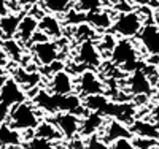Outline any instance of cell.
Returning a JSON list of instances; mask_svg holds the SVG:
<instances>
[{"instance_id": "cell-17", "label": "cell", "mask_w": 159, "mask_h": 149, "mask_svg": "<svg viewBox=\"0 0 159 149\" xmlns=\"http://www.w3.org/2000/svg\"><path fill=\"white\" fill-rule=\"evenodd\" d=\"M132 135H137L139 138H148V140H159V127L153 124L151 121H142L135 119L132 121V124L129 125Z\"/></svg>"}, {"instance_id": "cell-6", "label": "cell", "mask_w": 159, "mask_h": 149, "mask_svg": "<svg viewBox=\"0 0 159 149\" xmlns=\"http://www.w3.org/2000/svg\"><path fill=\"white\" fill-rule=\"evenodd\" d=\"M52 122L56 124L57 130L61 132L62 138L73 140L76 135H80V125H81V119L76 114L72 113H59L54 116Z\"/></svg>"}, {"instance_id": "cell-16", "label": "cell", "mask_w": 159, "mask_h": 149, "mask_svg": "<svg viewBox=\"0 0 159 149\" xmlns=\"http://www.w3.org/2000/svg\"><path fill=\"white\" fill-rule=\"evenodd\" d=\"M105 124V117L100 113H88L83 119H81V125H80V135L84 138L96 135L102 130Z\"/></svg>"}, {"instance_id": "cell-14", "label": "cell", "mask_w": 159, "mask_h": 149, "mask_svg": "<svg viewBox=\"0 0 159 149\" xmlns=\"http://www.w3.org/2000/svg\"><path fill=\"white\" fill-rule=\"evenodd\" d=\"M37 32H38V21L30 15H25V16H22V19L19 22L18 33H16L15 38L21 45H29Z\"/></svg>"}, {"instance_id": "cell-11", "label": "cell", "mask_w": 159, "mask_h": 149, "mask_svg": "<svg viewBox=\"0 0 159 149\" xmlns=\"http://www.w3.org/2000/svg\"><path fill=\"white\" fill-rule=\"evenodd\" d=\"M73 89H75L73 78L65 70H61L51 76L49 90H48L49 94H54V95H72Z\"/></svg>"}, {"instance_id": "cell-23", "label": "cell", "mask_w": 159, "mask_h": 149, "mask_svg": "<svg viewBox=\"0 0 159 149\" xmlns=\"http://www.w3.org/2000/svg\"><path fill=\"white\" fill-rule=\"evenodd\" d=\"M43 11L48 15H65L73 7L72 0H40Z\"/></svg>"}, {"instance_id": "cell-20", "label": "cell", "mask_w": 159, "mask_h": 149, "mask_svg": "<svg viewBox=\"0 0 159 149\" xmlns=\"http://www.w3.org/2000/svg\"><path fill=\"white\" fill-rule=\"evenodd\" d=\"M34 137L52 143V141H56V140H61L62 135L57 130V127H56L54 122H51V121H40V124L34 130Z\"/></svg>"}, {"instance_id": "cell-8", "label": "cell", "mask_w": 159, "mask_h": 149, "mask_svg": "<svg viewBox=\"0 0 159 149\" xmlns=\"http://www.w3.org/2000/svg\"><path fill=\"white\" fill-rule=\"evenodd\" d=\"M103 83L97 73L92 70H84L78 76V90L83 94L84 97L88 95H97V94H103Z\"/></svg>"}, {"instance_id": "cell-33", "label": "cell", "mask_w": 159, "mask_h": 149, "mask_svg": "<svg viewBox=\"0 0 159 149\" xmlns=\"http://www.w3.org/2000/svg\"><path fill=\"white\" fill-rule=\"evenodd\" d=\"M150 116H151V122H153V124H156V125L159 127V99L156 100L154 106L151 108Z\"/></svg>"}, {"instance_id": "cell-25", "label": "cell", "mask_w": 159, "mask_h": 149, "mask_svg": "<svg viewBox=\"0 0 159 149\" xmlns=\"http://www.w3.org/2000/svg\"><path fill=\"white\" fill-rule=\"evenodd\" d=\"M2 48L7 54V57L13 62H19L22 59V45L18 42L16 38H10L2 42Z\"/></svg>"}, {"instance_id": "cell-30", "label": "cell", "mask_w": 159, "mask_h": 149, "mask_svg": "<svg viewBox=\"0 0 159 149\" xmlns=\"http://www.w3.org/2000/svg\"><path fill=\"white\" fill-rule=\"evenodd\" d=\"M100 40H102V42L99 43V51H100V52H102V51H105V52H111L113 48H115V45H116L115 37H113L111 33H107V35H103Z\"/></svg>"}, {"instance_id": "cell-27", "label": "cell", "mask_w": 159, "mask_h": 149, "mask_svg": "<svg viewBox=\"0 0 159 149\" xmlns=\"http://www.w3.org/2000/svg\"><path fill=\"white\" fill-rule=\"evenodd\" d=\"M96 30L92 29L89 24H80L75 25V38L81 40V42H88V40H92Z\"/></svg>"}, {"instance_id": "cell-13", "label": "cell", "mask_w": 159, "mask_h": 149, "mask_svg": "<svg viewBox=\"0 0 159 149\" xmlns=\"http://www.w3.org/2000/svg\"><path fill=\"white\" fill-rule=\"evenodd\" d=\"M127 84H129V92L135 97L137 95H150L151 94V81H150L148 75L140 68L132 73Z\"/></svg>"}, {"instance_id": "cell-1", "label": "cell", "mask_w": 159, "mask_h": 149, "mask_svg": "<svg viewBox=\"0 0 159 149\" xmlns=\"http://www.w3.org/2000/svg\"><path fill=\"white\" fill-rule=\"evenodd\" d=\"M34 105L38 110L54 116L59 113H72L78 117H84L88 114L81 99L75 94H72V95H54V94H49L46 89H37L34 94Z\"/></svg>"}, {"instance_id": "cell-32", "label": "cell", "mask_w": 159, "mask_h": 149, "mask_svg": "<svg viewBox=\"0 0 159 149\" xmlns=\"http://www.w3.org/2000/svg\"><path fill=\"white\" fill-rule=\"evenodd\" d=\"M110 149H137L132 143V140H127V138H123V140H118L115 143L110 144Z\"/></svg>"}, {"instance_id": "cell-9", "label": "cell", "mask_w": 159, "mask_h": 149, "mask_svg": "<svg viewBox=\"0 0 159 149\" xmlns=\"http://www.w3.org/2000/svg\"><path fill=\"white\" fill-rule=\"evenodd\" d=\"M32 52L35 59L42 64L43 67H48L51 64H54L59 59V48L54 42H42V43H34L32 45Z\"/></svg>"}, {"instance_id": "cell-22", "label": "cell", "mask_w": 159, "mask_h": 149, "mask_svg": "<svg viewBox=\"0 0 159 149\" xmlns=\"http://www.w3.org/2000/svg\"><path fill=\"white\" fill-rule=\"evenodd\" d=\"M81 102H83V106H84L86 111L100 113L102 114L111 100L105 95V94H97V95H88V97H84Z\"/></svg>"}, {"instance_id": "cell-15", "label": "cell", "mask_w": 159, "mask_h": 149, "mask_svg": "<svg viewBox=\"0 0 159 149\" xmlns=\"http://www.w3.org/2000/svg\"><path fill=\"white\" fill-rule=\"evenodd\" d=\"M115 18L111 16V13L107 10H99L94 13H86V24H89L94 30H110L113 25Z\"/></svg>"}, {"instance_id": "cell-24", "label": "cell", "mask_w": 159, "mask_h": 149, "mask_svg": "<svg viewBox=\"0 0 159 149\" xmlns=\"http://www.w3.org/2000/svg\"><path fill=\"white\" fill-rule=\"evenodd\" d=\"M21 144V133L11 129L8 124L0 125V146H19Z\"/></svg>"}, {"instance_id": "cell-28", "label": "cell", "mask_w": 159, "mask_h": 149, "mask_svg": "<svg viewBox=\"0 0 159 149\" xmlns=\"http://www.w3.org/2000/svg\"><path fill=\"white\" fill-rule=\"evenodd\" d=\"M84 149H110V146L100 138L99 133H96V135H91V137L86 138Z\"/></svg>"}, {"instance_id": "cell-35", "label": "cell", "mask_w": 159, "mask_h": 149, "mask_svg": "<svg viewBox=\"0 0 159 149\" xmlns=\"http://www.w3.org/2000/svg\"><path fill=\"white\" fill-rule=\"evenodd\" d=\"M10 15V8H8V0H0V18H3Z\"/></svg>"}, {"instance_id": "cell-7", "label": "cell", "mask_w": 159, "mask_h": 149, "mask_svg": "<svg viewBox=\"0 0 159 149\" xmlns=\"http://www.w3.org/2000/svg\"><path fill=\"white\" fill-rule=\"evenodd\" d=\"M25 100H27V94L10 76L7 79V83L3 84V87L0 89V103L7 105L8 108H13V106H16Z\"/></svg>"}, {"instance_id": "cell-34", "label": "cell", "mask_w": 159, "mask_h": 149, "mask_svg": "<svg viewBox=\"0 0 159 149\" xmlns=\"http://www.w3.org/2000/svg\"><path fill=\"white\" fill-rule=\"evenodd\" d=\"M10 110H11V108H8V106H7V105H3V103H0V125L5 124L7 121H8Z\"/></svg>"}, {"instance_id": "cell-31", "label": "cell", "mask_w": 159, "mask_h": 149, "mask_svg": "<svg viewBox=\"0 0 159 149\" xmlns=\"http://www.w3.org/2000/svg\"><path fill=\"white\" fill-rule=\"evenodd\" d=\"M132 143H134V146L137 147V149H151L157 141L156 140H148V138H134L132 140Z\"/></svg>"}, {"instance_id": "cell-21", "label": "cell", "mask_w": 159, "mask_h": 149, "mask_svg": "<svg viewBox=\"0 0 159 149\" xmlns=\"http://www.w3.org/2000/svg\"><path fill=\"white\" fill-rule=\"evenodd\" d=\"M11 78L15 79L24 90L25 89H35L38 86V83H40V79H42V76H40L38 73L25 72L24 68H16Z\"/></svg>"}, {"instance_id": "cell-40", "label": "cell", "mask_w": 159, "mask_h": 149, "mask_svg": "<svg viewBox=\"0 0 159 149\" xmlns=\"http://www.w3.org/2000/svg\"><path fill=\"white\" fill-rule=\"evenodd\" d=\"M107 2H108L110 5H113V7H115V5H118V3H121V2H124V0H107Z\"/></svg>"}, {"instance_id": "cell-2", "label": "cell", "mask_w": 159, "mask_h": 149, "mask_svg": "<svg viewBox=\"0 0 159 149\" xmlns=\"http://www.w3.org/2000/svg\"><path fill=\"white\" fill-rule=\"evenodd\" d=\"M40 124V113L30 102H22L10 110L8 116V125L18 132L21 130H35Z\"/></svg>"}, {"instance_id": "cell-39", "label": "cell", "mask_w": 159, "mask_h": 149, "mask_svg": "<svg viewBox=\"0 0 159 149\" xmlns=\"http://www.w3.org/2000/svg\"><path fill=\"white\" fill-rule=\"evenodd\" d=\"M8 78H10L8 75H5V73H0V89L3 87V84L7 83V79H8Z\"/></svg>"}, {"instance_id": "cell-37", "label": "cell", "mask_w": 159, "mask_h": 149, "mask_svg": "<svg viewBox=\"0 0 159 149\" xmlns=\"http://www.w3.org/2000/svg\"><path fill=\"white\" fill-rule=\"evenodd\" d=\"M7 64H8V57H7V54H5V51L2 48V43H0V68L5 67Z\"/></svg>"}, {"instance_id": "cell-42", "label": "cell", "mask_w": 159, "mask_h": 149, "mask_svg": "<svg viewBox=\"0 0 159 149\" xmlns=\"http://www.w3.org/2000/svg\"><path fill=\"white\" fill-rule=\"evenodd\" d=\"M151 149H159V143H156V144H154V146H153Z\"/></svg>"}, {"instance_id": "cell-18", "label": "cell", "mask_w": 159, "mask_h": 149, "mask_svg": "<svg viewBox=\"0 0 159 149\" xmlns=\"http://www.w3.org/2000/svg\"><path fill=\"white\" fill-rule=\"evenodd\" d=\"M21 19H22L21 13H10V15L0 18V38L2 40L15 38Z\"/></svg>"}, {"instance_id": "cell-29", "label": "cell", "mask_w": 159, "mask_h": 149, "mask_svg": "<svg viewBox=\"0 0 159 149\" xmlns=\"http://www.w3.org/2000/svg\"><path fill=\"white\" fill-rule=\"evenodd\" d=\"M25 149H54V144L51 141L42 140V138H30L29 143L25 144Z\"/></svg>"}, {"instance_id": "cell-4", "label": "cell", "mask_w": 159, "mask_h": 149, "mask_svg": "<svg viewBox=\"0 0 159 149\" xmlns=\"http://www.w3.org/2000/svg\"><path fill=\"white\" fill-rule=\"evenodd\" d=\"M111 60L123 68L124 72H137L139 70V59H137V49L130 43V40H119L116 42L111 51Z\"/></svg>"}, {"instance_id": "cell-19", "label": "cell", "mask_w": 159, "mask_h": 149, "mask_svg": "<svg viewBox=\"0 0 159 149\" xmlns=\"http://www.w3.org/2000/svg\"><path fill=\"white\" fill-rule=\"evenodd\" d=\"M38 30L43 35H46L49 40L61 38V35H62V27H61L59 19L54 15H48V13L38 21Z\"/></svg>"}, {"instance_id": "cell-3", "label": "cell", "mask_w": 159, "mask_h": 149, "mask_svg": "<svg viewBox=\"0 0 159 149\" xmlns=\"http://www.w3.org/2000/svg\"><path fill=\"white\" fill-rule=\"evenodd\" d=\"M142 29H143V16L140 11H130V13L118 15L111 25V32L126 40L139 35Z\"/></svg>"}, {"instance_id": "cell-26", "label": "cell", "mask_w": 159, "mask_h": 149, "mask_svg": "<svg viewBox=\"0 0 159 149\" xmlns=\"http://www.w3.org/2000/svg\"><path fill=\"white\" fill-rule=\"evenodd\" d=\"M73 10L80 13H94L102 10V0H76Z\"/></svg>"}, {"instance_id": "cell-38", "label": "cell", "mask_w": 159, "mask_h": 149, "mask_svg": "<svg viewBox=\"0 0 159 149\" xmlns=\"http://www.w3.org/2000/svg\"><path fill=\"white\" fill-rule=\"evenodd\" d=\"M135 5H139L140 8H143V7H147V5H150L151 3V0H132Z\"/></svg>"}, {"instance_id": "cell-36", "label": "cell", "mask_w": 159, "mask_h": 149, "mask_svg": "<svg viewBox=\"0 0 159 149\" xmlns=\"http://www.w3.org/2000/svg\"><path fill=\"white\" fill-rule=\"evenodd\" d=\"M18 3L21 8H32V7L38 5V0H18Z\"/></svg>"}, {"instance_id": "cell-10", "label": "cell", "mask_w": 159, "mask_h": 149, "mask_svg": "<svg viewBox=\"0 0 159 149\" xmlns=\"http://www.w3.org/2000/svg\"><path fill=\"white\" fill-rule=\"evenodd\" d=\"M139 40L150 56H159V25L147 24L139 33Z\"/></svg>"}, {"instance_id": "cell-12", "label": "cell", "mask_w": 159, "mask_h": 149, "mask_svg": "<svg viewBox=\"0 0 159 149\" xmlns=\"http://www.w3.org/2000/svg\"><path fill=\"white\" fill-rule=\"evenodd\" d=\"M76 59L80 64H83L86 67H99L100 60H102V54H100L97 45L92 40H88V42L80 43Z\"/></svg>"}, {"instance_id": "cell-41", "label": "cell", "mask_w": 159, "mask_h": 149, "mask_svg": "<svg viewBox=\"0 0 159 149\" xmlns=\"http://www.w3.org/2000/svg\"><path fill=\"white\" fill-rule=\"evenodd\" d=\"M154 19H156V25H159V10H156V15H154Z\"/></svg>"}, {"instance_id": "cell-5", "label": "cell", "mask_w": 159, "mask_h": 149, "mask_svg": "<svg viewBox=\"0 0 159 149\" xmlns=\"http://www.w3.org/2000/svg\"><path fill=\"white\" fill-rule=\"evenodd\" d=\"M99 135L108 146L111 143L118 141V140H123V138L132 140V132H130L129 125L119 122V121H116V119H108L107 122L103 124V127L99 132Z\"/></svg>"}]
</instances>
